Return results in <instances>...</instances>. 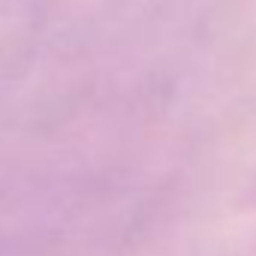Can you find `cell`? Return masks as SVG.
Returning a JSON list of instances; mask_svg holds the SVG:
<instances>
[]
</instances>
